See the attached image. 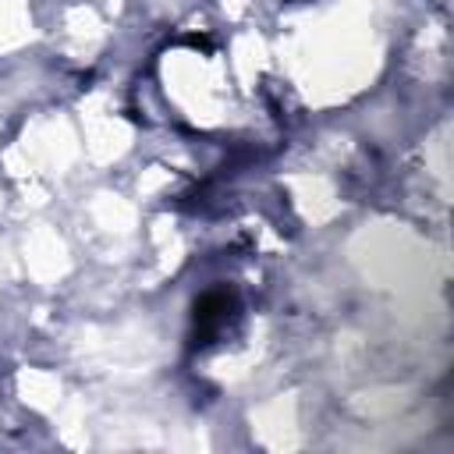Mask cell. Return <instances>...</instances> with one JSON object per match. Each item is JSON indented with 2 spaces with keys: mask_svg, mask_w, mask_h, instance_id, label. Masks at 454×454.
<instances>
[{
  "mask_svg": "<svg viewBox=\"0 0 454 454\" xmlns=\"http://www.w3.org/2000/svg\"><path fill=\"white\" fill-rule=\"evenodd\" d=\"M238 319V298L227 287H209L192 305V344L206 348L223 337V330Z\"/></svg>",
  "mask_w": 454,
  "mask_h": 454,
  "instance_id": "obj_1",
  "label": "cell"
},
{
  "mask_svg": "<svg viewBox=\"0 0 454 454\" xmlns=\"http://www.w3.org/2000/svg\"><path fill=\"white\" fill-rule=\"evenodd\" d=\"M184 43H188V46H195V50H206V53H209V50H213V43H209V39H206V35H188V39H184Z\"/></svg>",
  "mask_w": 454,
  "mask_h": 454,
  "instance_id": "obj_2",
  "label": "cell"
}]
</instances>
